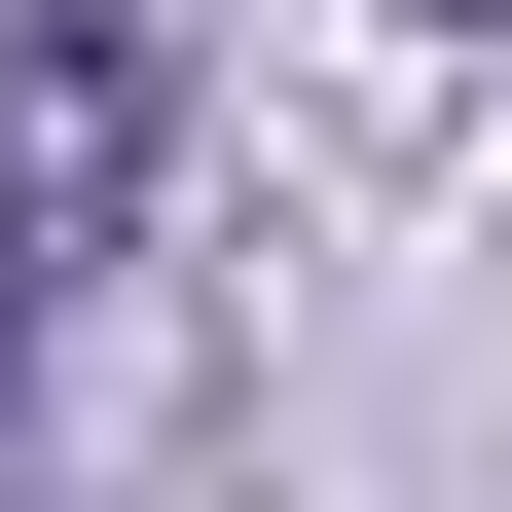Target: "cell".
Here are the masks:
<instances>
[{
  "mask_svg": "<svg viewBox=\"0 0 512 512\" xmlns=\"http://www.w3.org/2000/svg\"><path fill=\"white\" fill-rule=\"evenodd\" d=\"M110 220H147V74H110V0H37L0 37V403H37V330H74Z\"/></svg>",
  "mask_w": 512,
  "mask_h": 512,
  "instance_id": "6da1fadb",
  "label": "cell"
}]
</instances>
